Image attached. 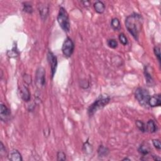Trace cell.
Returning a JSON list of instances; mask_svg holds the SVG:
<instances>
[{"instance_id": "21", "label": "cell", "mask_w": 161, "mask_h": 161, "mask_svg": "<svg viewBox=\"0 0 161 161\" xmlns=\"http://www.w3.org/2000/svg\"><path fill=\"white\" fill-rule=\"evenodd\" d=\"M83 150L86 152V153H91L93 151V147L92 145H91L88 141L85 143V144L83 145Z\"/></svg>"}, {"instance_id": "3", "label": "cell", "mask_w": 161, "mask_h": 161, "mask_svg": "<svg viewBox=\"0 0 161 161\" xmlns=\"http://www.w3.org/2000/svg\"><path fill=\"white\" fill-rule=\"evenodd\" d=\"M57 22L61 27V29L65 32H69L70 30V22L68 13L66 9L60 7L57 16Z\"/></svg>"}, {"instance_id": "8", "label": "cell", "mask_w": 161, "mask_h": 161, "mask_svg": "<svg viewBox=\"0 0 161 161\" xmlns=\"http://www.w3.org/2000/svg\"><path fill=\"white\" fill-rule=\"evenodd\" d=\"M11 116V111L5 104L1 103L0 106V119L3 122L8 121Z\"/></svg>"}, {"instance_id": "22", "label": "cell", "mask_w": 161, "mask_h": 161, "mask_svg": "<svg viewBox=\"0 0 161 161\" xmlns=\"http://www.w3.org/2000/svg\"><path fill=\"white\" fill-rule=\"evenodd\" d=\"M119 40L123 45H127L128 44V39L124 33H120L119 35Z\"/></svg>"}, {"instance_id": "30", "label": "cell", "mask_w": 161, "mask_h": 161, "mask_svg": "<svg viewBox=\"0 0 161 161\" xmlns=\"http://www.w3.org/2000/svg\"><path fill=\"white\" fill-rule=\"evenodd\" d=\"M153 157V159L154 160H160V158L159 157L157 156H152Z\"/></svg>"}, {"instance_id": "18", "label": "cell", "mask_w": 161, "mask_h": 161, "mask_svg": "<svg viewBox=\"0 0 161 161\" xmlns=\"http://www.w3.org/2000/svg\"><path fill=\"white\" fill-rule=\"evenodd\" d=\"M135 124H136L137 127L138 128V130L140 131H141L143 133L147 132V131H146V125L143 122H142L141 120H136Z\"/></svg>"}, {"instance_id": "31", "label": "cell", "mask_w": 161, "mask_h": 161, "mask_svg": "<svg viewBox=\"0 0 161 161\" xmlns=\"http://www.w3.org/2000/svg\"><path fill=\"white\" fill-rule=\"evenodd\" d=\"M130 160V159H128V158H125V159H123V160Z\"/></svg>"}, {"instance_id": "25", "label": "cell", "mask_w": 161, "mask_h": 161, "mask_svg": "<svg viewBox=\"0 0 161 161\" xmlns=\"http://www.w3.org/2000/svg\"><path fill=\"white\" fill-rule=\"evenodd\" d=\"M152 144L156 149L159 150L161 149V144L159 139H153L152 141Z\"/></svg>"}, {"instance_id": "2", "label": "cell", "mask_w": 161, "mask_h": 161, "mask_svg": "<svg viewBox=\"0 0 161 161\" xmlns=\"http://www.w3.org/2000/svg\"><path fill=\"white\" fill-rule=\"evenodd\" d=\"M110 98L108 95H100L88 108V113L89 116L94 115L99 110L105 107L110 102Z\"/></svg>"}, {"instance_id": "10", "label": "cell", "mask_w": 161, "mask_h": 161, "mask_svg": "<svg viewBox=\"0 0 161 161\" xmlns=\"http://www.w3.org/2000/svg\"><path fill=\"white\" fill-rule=\"evenodd\" d=\"M8 159L11 161H22V156L18 150H12L8 154Z\"/></svg>"}, {"instance_id": "9", "label": "cell", "mask_w": 161, "mask_h": 161, "mask_svg": "<svg viewBox=\"0 0 161 161\" xmlns=\"http://www.w3.org/2000/svg\"><path fill=\"white\" fill-rule=\"evenodd\" d=\"M148 104L150 107H160L161 105L160 94H157L150 96L148 102Z\"/></svg>"}, {"instance_id": "15", "label": "cell", "mask_w": 161, "mask_h": 161, "mask_svg": "<svg viewBox=\"0 0 161 161\" xmlns=\"http://www.w3.org/2000/svg\"><path fill=\"white\" fill-rule=\"evenodd\" d=\"M94 8L96 13L102 14L104 12V10H105V5H104V4L102 2L98 1L94 4Z\"/></svg>"}, {"instance_id": "7", "label": "cell", "mask_w": 161, "mask_h": 161, "mask_svg": "<svg viewBox=\"0 0 161 161\" xmlns=\"http://www.w3.org/2000/svg\"><path fill=\"white\" fill-rule=\"evenodd\" d=\"M47 60L51 67L52 78H53L57 67V58L53 52L49 51L47 54Z\"/></svg>"}, {"instance_id": "27", "label": "cell", "mask_w": 161, "mask_h": 161, "mask_svg": "<svg viewBox=\"0 0 161 161\" xmlns=\"http://www.w3.org/2000/svg\"><path fill=\"white\" fill-rule=\"evenodd\" d=\"M7 154V152L6 149L5 148V145H3V142H1V144H0V155L2 156H5Z\"/></svg>"}, {"instance_id": "12", "label": "cell", "mask_w": 161, "mask_h": 161, "mask_svg": "<svg viewBox=\"0 0 161 161\" xmlns=\"http://www.w3.org/2000/svg\"><path fill=\"white\" fill-rule=\"evenodd\" d=\"M20 94L24 101L28 102L30 100V93L29 89L26 86H23L20 89Z\"/></svg>"}, {"instance_id": "1", "label": "cell", "mask_w": 161, "mask_h": 161, "mask_svg": "<svg viewBox=\"0 0 161 161\" xmlns=\"http://www.w3.org/2000/svg\"><path fill=\"white\" fill-rule=\"evenodd\" d=\"M142 17L138 13H133L126 18L125 26L136 40L138 39L139 34L142 30Z\"/></svg>"}, {"instance_id": "13", "label": "cell", "mask_w": 161, "mask_h": 161, "mask_svg": "<svg viewBox=\"0 0 161 161\" xmlns=\"http://www.w3.org/2000/svg\"><path fill=\"white\" fill-rule=\"evenodd\" d=\"M138 151L140 153H141V154L143 156L148 155L150 152L149 145L147 143H145V142L143 143L141 145V146L139 147Z\"/></svg>"}, {"instance_id": "28", "label": "cell", "mask_w": 161, "mask_h": 161, "mask_svg": "<svg viewBox=\"0 0 161 161\" xmlns=\"http://www.w3.org/2000/svg\"><path fill=\"white\" fill-rule=\"evenodd\" d=\"M24 78H25V79L24 78V79L25 80V81L27 83L29 84V85H30V84L31 83V77L29 76V75H27V74H25L24 76Z\"/></svg>"}, {"instance_id": "6", "label": "cell", "mask_w": 161, "mask_h": 161, "mask_svg": "<svg viewBox=\"0 0 161 161\" xmlns=\"http://www.w3.org/2000/svg\"><path fill=\"white\" fill-rule=\"evenodd\" d=\"M36 81L37 86L41 89L45 86V71L42 67H39L36 74Z\"/></svg>"}, {"instance_id": "14", "label": "cell", "mask_w": 161, "mask_h": 161, "mask_svg": "<svg viewBox=\"0 0 161 161\" xmlns=\"http://www.w3.org/2000/svg\"><path fill=\"white\" fill-rule=\"evenodd\" d=\"M145 125H146L147 132H148L150 133H155L157 130V125H156L155 122L152 120H149L147 122V124H145Z\"/></svg>"}, {"instance_id": "29", "label": "cell", "mask_w": 161, "mask_h": 161, "mask_svg": "<svg viewBox=\"0 0 161 161\" xmlns=\"http://www.w3.org/2000/svg\"><path fill=\"white\" fill-rule=\"evenodd\" d=\"M82 3L83 4V5H85V6L86 7H88L90 5V2L89 1H84V2H82Z\"/></svg>"}, {"instance_id": "17", "label": "cell", "mask_w": 161, "mask_h": 161, "mask_svg": "<svg viewBox=\"0 0 161 161\" xmlns=\"http://www.w3.org/2000/svg\"><path fill=\"white\" fill-rule=\"evenodd\" d=\"M111 26L115 30H119L121 29V25L119 20L116 18H114L111 21Z\"/></svg>"}, {"instance_id": "26", "label": "cell", "mask_w": 161, "mask_h": 161, "mask_svg": "<svg viewBox=\"0 0 161 161\" xmlns=\"http://www.w3.org/2000/svg\"><path fill=\"white\" fill-rule=\"evenodd\" d=\"M57 160H66V154L64 152H61V151L58 152L57 155Z\"/></svg>"}, {"instance_id": "16", "label": "cell", "mask_w": 161, "mask_h": 161, "mask_svg": "<svg viewBox=\"0 0 161 161\" xmlns=\"http://www.w3.org/2000/svg\"><path fill=\"white\" fill-rule=\"evenodd\" d=\"M110 153V150L108 148H107V147L104 146L103 145H101L99 146L98 149V156L100 157H107Z\"/></svg>"}, {"instance_id": "20", "label": "cell", "mask_w": 161, "mask_h": 161, "mask_svg": "<svg viewBox=\"0 0 161 161\" xmlns=\"http://www.w3.org/2000/svg\"><path fill=\"white\" fill-rule=\"evenodd\" d=\"M23 11L27 13L32 14L33 13V7L29 3H23Z\"/></svg>"}, {"instance_id": "11", "label": "cell", "mask_w": 161, "mask_h": 161, "mask_svg": "<svg viewBox=\"0 0 161 161\" xmlns=\"http://www.w3.org/2000/svg\"><path fill=\"white\" fill-rule=\"evenodd\" d=\"M48 6L46 5H41L39 6V10L40 15L43 20H46L48 14Z\"/></svg>"}, {"instance_id": "24", "label": "cell", "mask_w": 161, "mask_h": 161, "mask_svg": "<svg viewBox=\"0 0 161 161\" xmlns=\"http://www.w3.org/2000/svg\"><path fill=\"white\" fill-rule=\"evenodd\" d=\"M153 52H154V54L156 55L159 63H160V47L158 46H156L154 48H153Z\"/></svg>"}, {"instance_id": "5", "label": "cell", "mask_w": 161, "mask_h": 161, "mask_svg": "<svg viewBox=\"0 0 161 161\" xmlns=\"http://www.w3.org/2000/svg\"><path fill=\"white\" fill-rule=\"evenodd\" d=\"M74 44L72 39L67 37L64 40L62 47V52L66 57H70L74 52Z\"/></svg>"}, {"instance_id": "23", "label": "cell", "mask_w": 161, "mask_h": 161, "mask_svg": "<svg viewBox=\"0 0 161 161\" xmlns=\"http://www.w3.org/2000/svg\"><path fill=\"white\" fill-rule=\"evenodd\" d=\"M108 45L111 48H116L118 47L117 41L115 39H110L107 42Z\"/></svg>"}, {"instance_id": "19", "label": "cell", "mask_w": 161, "mask_h": 161, "mask_svg": "<svg viewBox=\"0 0 161 161\" xmlns=\"http://www.w3.org/2000/svg\"><path fill=\"white\" fill-rule=\"evenodd\" d=\"M144 74H145V79L147 81V82L148 84H151V85H152V82H153V78H152V75L148 71L147 69H146L145 70Z\"/></svg>"}, {"instance_id": "4", "label": "cell", "mask_w": 161, "mask_h": 161, "mask_svg": "<svg viewBox=\"0 0 161 161\" xmlns=\"http://www.w3.org/2000/svg\"><path fill=\"white\" fill-rule=\"evenodd\" d=\"M135 97L141 105L144 107L149 106L148 102L150 96L149 91L146 89L138 88L135 91Z\"/></svg>"}]
</instances>
